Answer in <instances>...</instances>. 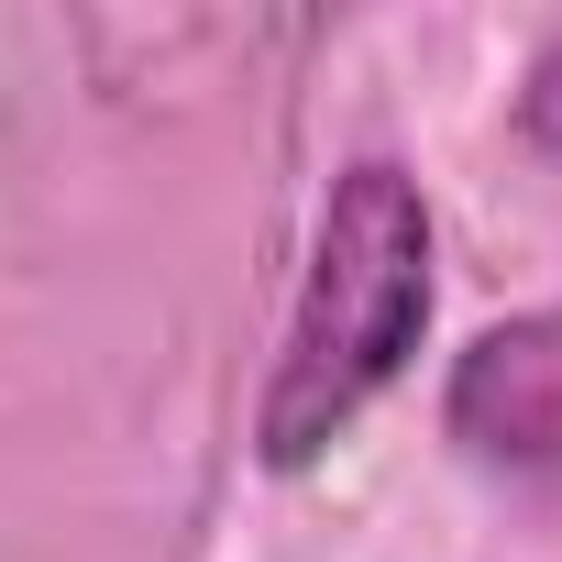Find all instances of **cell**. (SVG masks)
<instances>
[{
	"mask_svg": "<svg viewBox=\"0 0 562 562\" xmlns=\"http://www.w3.org/2000/svg\"><path fill=\"white\" fill-rule=\"evenodd\" d=\"M518 133H529L540 155H562V45L529 56V78H518Z\"/></svg>",
	"mask_w": 562,
	"mask_h": 562,
	"instance_id": "obj_3",
	"label": "cell"
},
{
	"mask_svg": "<svg viewBox=\"0 0 562 562\" xmlns=\"http://www.w3.org/2000/svg\"><path fill=\"white\" fill-rule=\"evenodd\" d=\"M441 430H452L474 463L562 474V299H551V310H518V321H485V331L452 353Z\"/></svg>",
	"mask_w": 562,
	"mask_h": 562,
	"instance_id": "obj_2",
	"label": "cell"
},
{
	"mask_svg": "<svg viewBox=\"0 0 562 562\" xmlns=\"http://www.w3.org/2000/svg\"><path fill=\"white\" fill-rule=\"evenodd\" d=\"M419 331H430V199L397 155H353L321 199L310 276H299L288 342H276V375L254 408L265 474H310L408 375Z\"/></svg>",
	"mask_w": 562,
	"mask_h": 562,
	"instance_id": "obj_1",
	"label": "cell"
}]
</instances>
